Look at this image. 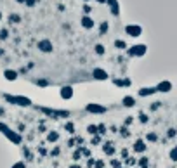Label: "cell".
<instances>
[{
    "instance_id": "obj_1",
    "label": "cell",
    "mask_w": 177,
    "mask_h": 168,
    "mask_svg": "<svg viewBox=\"0 0 177 168\" xmlns=\"http://www.w3.org/2000/svg\"><path fill=\"white\" fill-rule=\"evenodd\" d=\"M0 132L12 142V144H21L23 142V139H21V135L19 133H16V132H12L7 125H4V123H0Z\"/></svg>"
},
{
    "instance_id": "obj_2",
    "label": "cell",
    "mask_w": 177,
    "mask_h": 168,
    "mask_svg": "<svg viewBox=\"0 0 177 168\" xmlns=\"http://www.w3.org/2000/svg\"><path fill=\"white\" fill-rule=\"evenodd\" d=\"M146 50H148V47L146 45H142V43H139V45H134V47H130L129 49V56H144L146 54Z\"/></svg>"
},
{
    "instance_id": "obj_3",
    "label": "cell",
    "mask_w": 177,
    "mask_h": 168,
    "mask_svg": "<svg viewBox=\"0 0 177 168\" xmlns=\"http://www.w3.org/2000/svg\"><path fill=\"white\" fill-rule=\"evenodd\" d=\"M5 99H7V101H11V102H14V104H19V106H30V104H31V101H30L28 97H21V95H18V97L5 95Z\"/></svg>"
},
{
    "instance_id": "obj_4",
    "label": "cell",
    "mask_w": 177,
    "mask_h": 168,
    "mask_svg": "<svg viewBox=\"0 0 177 168\" xmlns=\"http://www.w3.org/2000/svg\"><path fill=\"white\" fill-rule=\"evenodd\" d=\"M125 33L129 35V37H139L141 33H142V30H141V26H137V24H129L127 28H125Z\"/></svg>"
},
{
    "instance_id": "obj_5",
    "label": "cell",
    "mask_w": 177,
    "mask_h": 168,
    "mask_svg": "<svg viewBox=\"0 0 177 168\" xmlns=\"http://www.w3.org/2000/svg\"><path fill=\"white\" fill-rule=\"evenodd\" d=\"M89 113H94V114H102V113H106L108 109L104 108V106H101V104H87V108H85Z\"/></svg>"
},
{
    "instance_id": "obj_6",
    "label": "cell",
    "mask_w": 177,
    "mask_h": 168,
    "mask_svg": "<svg viewBox=\"0 0 177 168\" xmlns=\"http://www.w3.org/2000/svg\"><path fill=\"white\" fill-rule=\"evenodd\" d=\"M52 42L50 40H40L38 42V50L42 52H45V54H49V52H52Z\"/></svg>"
},
{
    "instance_id": "obj_7",
    "label": "cell",
    "mask_w": 177,
    "mask_h": 168,
    "mask_svg": "<svg viewBox=\"0 0 177 168\" xmlns=\"http://www.w3.org/2000/svg\"><path fill=\"white\" fill-rule=\"evenodd\" d=\"M92 76H94V80H99V82H104V80H108V73H106L104 69H101V68H94V71H92Z\"/></svg>"
},
{
    "instance_id": "obj_8",
    "label": "cell",
    "mask_w": 177,
    "mask_h": 168,
    "mask_svg": "<svg viewBox=\"0 0 177 168\" xmlns=\"http://www.w3.org/2000/svg\"><path fill=\"white\" fill-rule=\"evenodd\" d=\"M146 142L142 140V139H137L136 142H134V146H132V149H134V152H139V154H142L144 151H146Z\"/></svg>"
},
{
    "instance_id": "obj_9",
    "label": "cell",
    "mask_w": 177,
    "mask_h": 168,
    "mask_svg": "<svg viewBox=\"0 0 177 168\" xmlns=\"http://www.w3.org/2000/svg\"><path fill=\"white\" fill-rule=\"evenodd\" d=\"M156 90H158V92H163V94L170 92V90H172V83H170L168 80H163V82H160V83H158Z\"/></svg>"
},
{
    "instance_id": "obj_10",
    "label": "cell",
    "mask_w": 177,
    "mask_h": 168,
    "mask_svg": "<svg viewBox=\"0 0 177 168\" xmlns=\"http://www.w3.org/2000/svg\"><path fill=\"white\" fill-rule=\"evenodd\" d=\"M102 152H104L106 156H113V154H115V146H113L111 140H108V142L102 144Z\"/></svg>"
},
{
    "instance_id": "obj_11",
    "label": "cell",
    "mask_w": 177,
    "mask_h": 168,
    "mask_svg": "<svg viewBox=\"0 0 177 168\" xmlns=\"http://www.w3.org/2000/svg\"><path fill=\"white\" fill-rule=\"evenodd\" d=\"M71 97H73V89L70 85L61 89V99H71Z\"/></svg>"
},
{
    "instance_id": "obj_12",
    "label": "cell",
    "mask_w": 177,
    "mask_h": 168,
    "mask_svg": "<svg viewBox=\"0 0 177 168\" xmlns=\"http://www.w3.org/2000/svg\"><path fill=\"white\" fill-rule=\"evenodd\" d=\"M122 104H123L125 108H132V106H136V99H134L132 95H125V97L122 99Z\"/></svg>"
},
{
    "instance_id": "obj_13",
    "label": "cell",
    "mask_w": 177,
    "mask_h": 168,
    "mask_svg": "<svg viewBox=\"0 0 177 168\" xmlns=\"http://www.w3.org/2000/svg\"><path fill=\"white\" fill-rule=\"evenodd\" d=\"M155 92H158L156 87H155V89H153V87H149V89H148V87H144V89H141V90H139V95H141V97H148V95H153Z\"/></svg>"
},
{
    "instance_id": "obj_14",
    "label": "cell",
    "mask_w": 177,
    "mask_h": 168,
    "mask_svg": "<svg viewBox=\"0 0 177 168\" xmlns=\"http://www.w3.org/2000/svg\"><path fill=\"white\" fill-rule=\"evenodd\" d=\"M82 26L85 28V30H90V28H94V19H90L89 16H85V18H82Z\"/></svg>"
},
{
    "instance_id": "obj_15",
    "label": "cell",
    "mask_w": 177,
    "mask_h": 168,
    "mask_svg": "<svg viewBox=\"0 0 177 168\" xmlns=\"http://www.w3.org/2000/svg\"><path fill=\"white\" fill-rule=\"evenodd\" d=\"M4 76H5V80L14 82V80L18 78V71H14V69H5V71H4Z\"/></svg>"
},
{
    "instance_id": "obj_16",
    "label": "cell",
    "mask_w": 177,
    "mask_h": 168,
    "mask_svg": "<svg viewBox=\"0 0 177 168\" xmlns=\"http://www.w3.org/2000/svg\"><path fill=\"white\" fill-rule=\"evenodd\" d=\"M58 140H59V133L56 130H52V132L47 133V142H58Z\"/></svg>"
},
{
    "instance_id": "obj_17",
    "label": "cell",
    "mask_w": 177,
    "mask_h": 168,
    "mask_svg": "<svg viewBox=\"0 0 177 168\" xmlns=\"http://www.w3.org/2000/svg\"><path fill=\"white\" fill-rule=\"evenodd\" d=\"M106 4H109V7H111V12H113L115 16H117L118 12H120V11H118V2H117V0H108Z\"/></svg>"
},
{
    "instance_id": "obj_18",
    "label": "cell",
    "mask_w": 177,
    "mask_h": 168,
    "mask_svg": "<svg viewBox=\"0 0 177 168\" xmlns=\"http://www.w3.org/2000/svg\"><path fill=\"white\" fill-rule=\"evenodd\" d=\"M137 165H139L141 168H148V165H149V158H148V156H142V158H139Z\"/></svg>"
},
{
    "instance_id": "obj_19",
    "label": "cell",
    "mask_w": 177,
    "mask_h": 168,
    "mask_svg": "<svg viewBox=\"0 0 177 168\" xmlns=\"http://www.w3.org/2000/svg\"><path fill=\"white\" fill-rule=\"evenodd\" d=\"M146 140H148V142H156V140H158V135L155 133V132H149V133L146 135Z\"/></svg>"
},
{
    "instance_id": "obj_20",
    "label": "cell",
    "mask_w": 177,
    "mask_h": 168,
    "mask_svg": "<svg viewBox=\"0 0 177 168\" xmlns=\"http://www.w3.org/2000/svg\"><path fill=\"white\" fill-rule=\"evenodd\" d=\"M87 132H89L90 135H99L97 125H89V127H87Z\"/></svg>"
},
{
    "instance_id": "obj_21",
    "label": "cell",
    "mask_w": 177,
    "mask_h": 168,
    "mask_svg": "<svg viewBox=\"0 0 177 168\" xmlns=\"http://www.w3.org/2000/svg\"><path fill=\"white\" fill-rule=\"evenodd\" d=\"M108 30H109V24H108L106 21H104V23H101V26H99V33H101V35H104Z\"/></svg>"
},
{
    "instance_id": "obj_22",
    "label": "cell",
    "mask_w": 177,
    "mask_h": 168,
    "mask_svg": "<svg viewBox=\"0 0 177 168\" xmlns=\"http://www.w3.org/2000/svg\"><path fill=\"white\" fill-rule=\"evenodd\" d=\"M64 130L68 132V133H75V125H73L71 121H68V123L64 125Z\"/></svg>"
},
{
    "instance_id": "obj_23",
    "label": "cell",
    "mask_w": 177,
    "mask_h": 168,
    "mask_svg": "<svg viewBox=\"0 0 177 168\" xmlns=\"http://www.w3.org/2000/svg\"><path fill=\"white\" fill-rule=\"evenodd\" d=\"M115 85H118V87H129L130 82L129 80H115Z\"/></svg>"
},
{
    "instance_id": "obj_24",
    "label": "cell",
    "mask_w": 177,
    "mask_h": 168,
    "mask_svg": "<svg viewBox=\"0 0 177 168\" xmlns=\"http://www.w3.org/2000/svg\"><path fill=\"white\" fill-rule=\"evenodd\" d=\"M80 158H82V149L78 147V149H77L75 152H73V161H75V163H78V161H80Z\"/></svg>"
},
{
    "instance_id": "obj_25",
    "label": "cell",
    "mask_w": 177,
    "mask_h": 168,
    "mask_svg": "<svg viewBox=\"0 0 177 168\" xmlns=\"http://www.w3.org/2000/svg\"><path fill=\"white\" fill-rule=\"evenodd\" d=\"M139 121H141V123H148V121H149L148 114H146V113H139Z\"/></svg>"
},
{
    "instance_id": "obj_26",
    "label": "cell",
    "mask_w": 177,
    "mask_h": 168,
    "mask_svg": "<svg viewBox=\"0 0 177 168\" xmlns=\"http://www.w3.org/2000/svg\"><path fill=\"white\" fill-rule=\"evenodd\" d=\"M115 47H117V49H122V50H123V49L127 47V43H125L123 40H117V42H115Z\"/></svg>"
},
{
    "instance_id": "obj_27",
    "label": "cell",
    "mask_w": 177,
    "mask_h": 168,
    "mask_svg": "<svg viewBox=\"0 0 177 168\" xmlns=\"http://www.w3.org/2000/svg\"><path fill=\"white\" fill-rule=\"evenodd\" d=\"M120 133H122V137H130V132H129L127 127H122L120 128Z\"/></svg>"
},
{
    "instance_id": "obj_28",
    "label": "cell",
    "mask_w": 177,
    "mask_h": 168,
    "mask_svg": "<svg viewBox=\"0 0 177 168\" xmlns=\"http://www.w3.org/2000/svg\"><path fill=\"white\" fill-rule=\"evenodd\" d=\"M90 144H92V146L101 144V135H94V137H92V140H90Z\"/></svg>"
},
{
    "instance_id": "obj_29",
    "label": "cell",
    "mask_w": 177,
    "mask_h": 168,
    "mask_svg": "<svg viewBox=\"0 0 177 168\" xmlns=\"http://www.w3.org/2000/svg\"><path fill=\"white\" fill-rule=\"evenodd\" d=\"M170 159L172 161H177V146L172 147V151H170Z\"/></svg>"
},
{
    "instance_id": "obj_30",
    "label": "cell",
    "mask_w": 177,
    "mask_h": 168,
    "mask_svg": "<svg viewBox=\"0 0 177 168\" xmlns=\"http://www.w3.org/2000/svg\"><path fill=\"white\" fill-rule=\"evenodd\" d=\"M96 54H99V56H102V54H104V45H101V43L96 45Z\"/></svg>"
},
{
    "instance_id": "obj_31",
    "label": "cell",
    "mask_w": 177,
    "mask_h": 168,
    "mask_svg": "<svg viewBox=\"0 0 177 168\" xmlns=\"http://www.w3.org/2000/svg\"><path fill=\"white\" fill-rule=\"evenodd\" d=\"M97 130H99V135H104V133H106V125H104V123H99Z\"/></svg>"
},
{
    "instance_id": "obj_32",
    "label": "cell",
    "mask_w": 177,
    "mask_h": 168,
    "mask_svg": "<svg viewBox=\"0 0 177 168\" xmlns=\"http://www.w3.org/2000/svg\"><path fill=\"white\" fill-rule=\"evenodd\" d=\"M176 135H177V130H176V128H168V132H167V137H168V139H174Z\"/></svg>"
},
{
    "instance_id": "obj_33",
    "label": "cell",
    "mask_w": 177,
    "mask_h": 168,
    "mask_svg": "<svg viewBox=\"0 0 177 168\" xmlns=\"http://www.w3.org/2000/svg\"><path fill=\"white\" fill-rule=\"evenodd\" d=\"M125 163H127V165H129V167H134V165H136V163H137V161H136V158H130V156H129V158H127V159H125Z\"/></svg>"
},
{
    "instance_id": "obj_34",
    "label": "cell",
    "mask_w": 177,
    "mask_h": 168,
    "mask_svg": "<svg viewBox=\"0 0 177 168\" xmlns=\"http://www.w3.org/2000/svg\"><path fill=\"white\" fill-rule=\"evenodd\" d=\"M12 168H26V163H24V161H16V163L12 165Z\"/></svg>"
},
{
    "instance_id": "obj_35",
    "label": "cell",
    "mask_w": 177,
    "mask_h": 168,
    "mask_svg": "<svg viewBox=\"0 0 177 168\" xmlns=\"http://www.w3.org/2000/svg\"><path fill=\"white\" fill-rule=\"evenodd\" d=\"M111 167H113V168H120V167H122V161H120V159H111Z\"/></svg>"
},
{
    "instance_id": "obj_36",
    "label": "cell",
    "mask_w": 177,
    "mask_h": 168,
    "mask_svg": "<svg viewBox=\"0 0 177 168\" xmlns=\"http://www.w3.org/2000/svg\"><path fill=\"white\" fill-rule=\"evenodd\" d=\"M94 168H104V161H102V159H96Z\"/></svg>"
},
{
    "instance_id": "obj_37",
    "label": "cell",
    "mask_w": 177,
    "mask_h": 168,
    "mask_svg": "<svg viewBox=\"0 0 177 168\" xmlns=\"http://www.w3.org/2000/svg\"><path fill=\"white\" fill-rule=\"evenodd\" d=\"M82 149V156H85V158H90V151L85 149V147H80Z\"/></svg>"
},
{
    "instance_id": "obj_38",
    "label": "cell",
    "mask_w": 177,
    "mask_h": 168,
    "mask_svg": "<svg viewBox=\"0 0 177 168\" xmlns=\"http://www.w3.org/2000/svg\"><path fill=\"white\" fill-rule=\"evenodd\" d=\"M120 154H122V159H127V158H129V151H127V149H122Z\"/></svg>"
},
{
    "instance_id": "obj_39",
    "label": "cell",
    "mask_w": 177,
    "mask_h": 168,
    "mask_svg": "<svg viewBox=\"0 0 177 168\" xmlns=\"http://www.w3.org/2000/svg\"><path fill=\"white\" fill-rule=\"evenodd\" d=\"M94 163H96V159H94V158H89V161H87V167H89V168H94Z\"/></svg>"
},
{
    "instance_id": "obj_40",
    "label": "cell",
    "mask_w": 177,
    "mask_h": 168,
    "mask_svg": "<svg viewBox=\"0 0 177 168\" xmlns=\"http://www.w3.org/2000/svg\"><path fill=\"white\" fill-rule=\"evenodd\" d=\"M59 152H61V149L59 147H54V149L50 151V156H59Z\"/></svg>"
},
{
    "instance_id": "obj_41",
    "label": "cell",
    "mask_w": 177,
    "mask_h": 168,
    "mask_svg": "<svg viewBox=\"0 0 177 168\" xmlns=\"http://www.w3.org/2000/svg\"><path fill=\"white\" fill-rule=\"evenodd\" d=\"M0 38H2V40L7 38V30H2V31H0Z\"/></svg>"
},
{
    "instance_id": "obj_42",
    "label": "cell",
    "mask_w": 177,
    "mask_h": 168,
    "mask_svg": "<svg viewBox=\"0 0 177 168\" xmlns=\"http://www.w3.org/2000/svg\"><path fill=\"white\" fill-rule=\"evenodd\" d=\"M11 21H12V23H19V16H16V14L11 16Z\"/></svg>"
},
{
    "instance_id": "obj_43",
    "label": "cell",
    "mask_w": 177,
    "mask_h": 168,
    "mask_svg": "<svg viewBox=\"0 0 177 168\" xmlns=\"http://www.w3.org/2000/svg\"><path fill=\"white\" fill-rule=\"evenodd\" d=\"M75 142H77V139H70V140H68V146H70V147H73V146H75Z\"/></svg>"
},
{
    "instance_id": "obj_44",
    "label": "cell",
    "mask_w": 177,
    "mask_h": 168,
    "mask_svg": "<svg viewBox=\"0 0 177 168\" xmlns=\"http://www.w3.org/2000/svg\"><path fill=\"white\" fill-rule=\"evenodd\" d=\"M35 2H37V0H24V4H26V5H30V7H31V5H35Z\"/></svg>"
},
{
    "instance_id": "obj_45",
    "label": "cell",
    "mask_w": 177,
    "mask_h": 168,
    "mask_svg": "<svg viewBox=\"0 0 177 168\" xmlns=\"http://www.w3.org/2000/svg\"><path fill=\"white\" fill-rule=\"evenodd\" d=\"M132 121H134V118H132V116H129V118H127V120H125V125H130V123H132Z\"/></svg>"
},
{
    "instance_id": "obj_46",
    "label": "cell",
    "mask_w": 177,
    "mask_h": 168,
    "mask_svg": "<svg viewBox=\"0 0 177 168\" xmlns=\"http://www.w3.org/2000/svg\"><path fill=\"white\" fill-rule=\"evenodd\" d=\"M37 83H38L40 87H45V85H47V82H45V80H38Z\"/></svg>"
},
{
    "instance_id": "obj_47",
    "label": "cell",
    "mask_w": 177,
    "mask_h": 168,
    "mask_svg": "<svg viewBox=\"0 0 177 168\" xmlns=\"http://www.w3.org/2000/svg\"><path fill=\"white\" fill-rule=\"evenodd\" d=\"M70 168H82L80 163H73V165H70Z\"/></svg>"
},
{
    "instance_id": "obj_48",
    "label": "cell",
    "mask_w": 177,
    "mask_h": 168,
    "mask_svg": "<svg viewBox=\"0 0 177 168\" xmlns=\"http://www.w3.org/2000/svg\"><path fill=\"white\" fill-rule=\"evenodd\" d=\"M90 11H92V9H90V7H89V5H85V7H83V12H87V14H89V12H90Z\"/></svg>"
},
{
    "instance_id": "obj_49",
    "label": "cell",
    "mask_w": 177,
    "mask_h": 168,
    "mask_svg": "<svg viewBox=\"0 0 177 168\" xmlns=\"http://www.w3.org/2000/svg\"><path fill=\"white\" fill-rule=\"evenodd\" d=\"M99 4H104V2H108V0H97Z\"/></svg>"
},
{
    "instance_id": "obj_50",
    "label": "cell",
    "mask_w": 177,
    "mask_h": 168,
    "mask_svg": "<svg viewBox=\"0 0 177 168\" xmlns=\"http://www.w3.org/2000/svg\"><path fill=\"white\" fill-rule=\"evenodd\" d=\"M16 2H19V4H23V2H24V0H16Z\"/></svg>"
},
{
    "instance_id": "obj_51",
    "label": "cell",
    "mask_w": 177,
    "mask_h": 168,
    "mask_svg": "<svg viewBox=\"0 0 177 168\" xmlns=\"http://www.w3.org/2000/svg\"><path fill=\"white\" fill-rule=\"evenodd\" d=\"M0 19H2V14H0Z\"/></svg>"
},
{
    "instance_id": "obj_52",
    "label": "cell",
    "mask_w": 177,
    "mask_h": 168,
    "mask_svg": "<svg viewBox=\"0 0 177 168\" xmlns=\"http://www.w3.org/2000/svg\"><path fill=\"white\" fill-rule=\"evenodd\" d=\"M85 2H89V0H85Z\"/></svg>"
}]
</instances>
